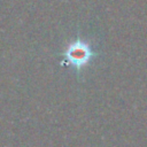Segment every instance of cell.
<instances>
[{"label":"cell","instance_id":"cell-1","mask_svg":"<svg viewBox=\"0 0 147 147\" xmlns=\"http://www.w3.org/2000/svg\"><path fill=\"white\" fill-rule=\"evenodd\" d=\"M94 52L90 47L88 44L78 39L71 42L68 48L64 51L63 56L64 61L62 62L65 65H72L76 70H82L85 65H87L91 60L94 57Z\"/></svg>","mask_w":147,"mask_h":147}]
</instances>
